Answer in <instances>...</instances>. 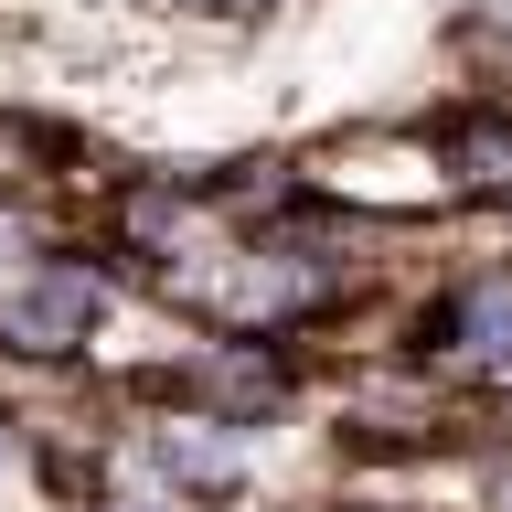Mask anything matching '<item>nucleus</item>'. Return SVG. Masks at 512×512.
<instances>
[{"mask_svg": "<svg viewBox=\"0 0 512 512\" xmlns=\"http://www.w3.org/2000/svg\"><path fill=\"white\" fill-rule=\"evenodd\" d=\"M107 310V288L86 267H43V278L0 288V352H75Z\"/></svg>", "mask_w": 512, "mask_h": 512, "instance_id": "nucleus-1", "label": "nucleus"}, {"mask_svg": "<svg viewBox=\"0 0 512 512\" xmlns=\"http://www.w3.org/2000/svg\"><path fill=\"white\" fill-rule=\"evenodd\" d=\"M150 470L182 480V491H235V448L203 438V427H160V438H150Z\"/></svg>", "mask_w": 512, "mask_h": 512, "instance_id": "nucleus-2", "label": "nucleus"}, {"mask_svg": "<svg viewBox=\"0 0 512 512\" xmlns=\"http://www.w3.org/2000/svg\"><path fill=\"white\" fill-rule=\"evenodd\" d=\"M0 470H11V438H0Z\"/></svg>", "mask_w": 512, "mask_h": 512, "instance_id": "nucleus-3", "label": "nucleus"}]
</instances>
